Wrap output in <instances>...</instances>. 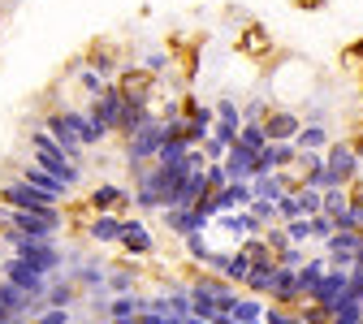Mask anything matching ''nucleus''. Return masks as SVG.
Wrapping results in <instances>:
<instances>
[{
  "label": "nucleus",
  "mask_w": 363,
  "mask_h": 324,
  "mask_svg": "<svg viewBox=\"0 0 363 324\" xmlns=\"http://www.w3.org/2000/svg\"><path fill=\"white\" fill-rule=\"evenodd\" d=\"M264 324H298V315H290L281 307H264Z\"/></svg>",
  "instance_id": "obj_35"
},
{
  "label": "nucleus",
  "mask_w": 363,
  "mask_h": 324,
  "mask_svg": "<svg viewBox=\"0 0 363 324\" xmlns=\"http://www.w3.org/2000/svg\"><path fill=\"white\" fill-rule=\"evenodd\" d=\"M130 255H152V234H147V225L143 220H121V238H117Z\"/></svg>",
  "instance_id": "obj_13"
},
{
  "label": "nucleus",
  "mask_w": 363,
  "mask_h": 324,
  "mask_svg": "<svg viewBox=\"0 0 363 324\" xmlns=\"http://www.w3.org/2000/svg\"><path fill=\"white\" fill-rule=\"evenodd\" d=\"M35 324H69V311H65V307H48Z\"/></svg>",
  "instance_id": "obj_37"
},
{
  "label": "nucleus",
  "mask_w": 363,
  "mask_h": 324,
  "mask_svg": "<svg viewBox=\"0 0 363 324\" xmlns=\"http://www.w3.org/2000/svg\"><path fill=\"white\" fill-rule=\"evenodd\" d=\"M225 177L230 181H251V164H255V152L251 147H242V143H230L225 147Z\"/></svg>",
  "instance_id": "obj_10"
},
{
  "label": "nucleus",
  "mask_w": 363,
  "mask_h": 324,
  "mask_svg": "<svg viewBox=\"0 0 363 324\" xmlns=\"http://www.w3.org/2000/svg\"><path fill=\"white\" fill-rule=\"evenodd\" d=\"M230 320H234V324H255V320H264V307H259L255 298H234Z\"/></svg>",
  "instance_id": "obj_22"
},
{
  "label": "nucleus",
  "mask_w": 363,
  "mask_h": 324,
  "mask_svg": "<svg viewBox=\"0 0 363 324\" xmlns=\"http://www.w3.org/2000/svg\"><path fill=\"white\" fill-rule=\"evenodd\" d=\"M325 169H329V177H333V186H346V181L359 173V152H354V147H346V143H329Z\"/></svg>",
  "instance_id": "obj_5"
},
{
  "label": "nucleus",
  "mask_w": 363,
  "mask_h": 324,
  "mask_svg": "<svg viewBox=\"0 0 363 324\" xmlns=\"http://www.w3.org/2000/svg\"><path fill=\"white\" fill-rule=\"evenodd\" d=\"M272 208H277V216H286V220H294V216H303V208H298V195L294 191H286L277 203H272Z\"/></svg>",
  "instance_id": "obj_29"
},
{
  "label": "nucleus",
  "mask_w": 363,
  "mask_h": 324,
  "mask_svg": "<svg viewBox=\"0 0 363 324\" xmlns=\"http://www.w3.org/2000/svg\"><path fill=\"white\" fill-rule=\"evenodd\" d=\"M247 186H251V199H259V203H277V199L290 191L281 173H259V177L247 181Z\"/></svg>",
  "instance_id": "obj_14"
},
{
  "label": "nucleus",
  "mask_w": 363,
  "mask_h": 324,
  "mask_svg": "<svg viewBox=\"0 0 363 324\" xmlns=\"http://www.w3.org/2000/svg\"><path fill=\"white\" fill-rule=\"evenodd\" d=\"M152 117H156V113H152V96H125V100H121V113H117V125H113V130L130 138L134 130H139L143 121H152Z\"/></svg>",
  "instance_id": "obj_4"
},
{
  "label": "nucleus",
  "mask_w": 363,
  "mask_h": 324,
  "mask_svg": "<svg viewBox=\"0 0 363 324\" xmlns=\"http://www.w3.org/2000/svg\"><path fill=\"white\" fill-rule=\"evenodd\" d=\"M22 181H26V186H35L39 195H48L52 203H61V199L69 195V186H65V181H57L52 173H43L39 164H26V169H22Z\"/></svg>",
  "instance_id": "obj_9"
},
{
  "label": "nucleus",
  "mask_w": 363,
  "mask_h": 324,
  "mask_svg": "<svg viewBox=\"0 0 363 324\" xmlns=\"http://www.w3.org/2000/svg\"><path fill=\"white\" fill-rule=\"evenodd\" d=\"M78 286H104V268L100 264H82L78 268Z\"/></svg>",
  "instance_id": "obj_31"
},
{
  "label": "nucleus",
  "mask_w": 363,
  "mask_h": 324,
  "mask_svg": "<svg viewBox=\"0 0 363 324\" xmlns=\"http://www.w3.org/2000/svg\"><path fill=\"white\" fill-rule=\"evenodd\" d=\"M298 208H303V216H315V212H320V191L298 186Z\"/></svg>",
  "instance_id": "obj_32"
},
{
  "label": "nucleus",
  "mask_w": 363,
  "mask_h": 324,
  "mask_svg": "<svg viewBox=\"0 0 363 324\" xmlns=\"http://www.w3.org/2000/svg\"><path fill=\"white\" fill-rule=\"evenodd\" d=\"M164 147V121H143L139 130L130 134V143H125V156L134 160V164H147V160H156V152Z\"/></svg>",
  "instance_id": "obj_3"
},
{
  "label": "nucleus",
  "mask_w": 363,
  "mask_h": 324,
  "mask_svg": "<svg viewBox=\"0 0 363 324\" xmlns=\"http://www.w3.org/2000/svg\"><path fill=\"white\" fill-rule=\"evenodd\" d=\"M298 324H303V320H298Z\"/></svg>",
  "instance_id": "obj_41"
},
{
  "label": "nucleus",
  "mask_w": 363,
  "mask_h": 324,
  "mask_svg": "<svg viewBox=\"0 0 363 324\" xmlns=\"http://www.w3.org/2000/svg\"><path fill=\"white\" fill-rule=\"evenodd\" d=\"M9 225L18 229L22 238H52L61 229V208H43V212H22L9 208Z\"/></svg>",
  "instance_id": "obj_2"
},
{
  "label": "nucleus",
  "mask_w": 363,
  "mask_h": 324,
  "mask_svg": "<svg viewBox=\"0 0 363 324\" xmlns=\"http://www.w3.org/2000/svg\"><path fill=\"white\" fill-rule=\"evenodd\" d=\"M5 281H9V286H18V290H22V294H30V298H39L43 290H48V276H39V272H35L30 264H22L18 255L5 264Z\"/></svg>",
  "instance_id": "obj_8"
},
{
  "label": "nucleus",
  "mask_w": 363,
  "mask_h": 324,
  "mask_svg": "<svg viewBox=\"0 0 363 324\" xmlns=\"http://www.w3.org/2000/svg\"><path fill=\"white\" fill-rule=\"evenodd\" d=\"M182 324H208V320H199V315H186V320H182Z\"/></svg>",
  "instance_id": "obj_40"
},
{
  "label": "nucleus",
  "mask_w": 363,
  "mask_h": 324,
  "mask_svg": "<svg viewBox=\"0 0 363 324\" xmlns=\"http://www.w3.org/2000/svg\"><path fill=\"white\" fill-rule=\"evenodd\" d=\"M121 203H130V195L121 186H96V191H91V208H96V212H117Z\"/></svg>",
  "instance_id": "obj_20"
},
{
  "label": "nucleus",
  "mask_w": 363,
  "mask_h": 324,
  "mask_svg": "<svg viewBox=\"0 0 363 324\" xmlns=\"http://www.w3.org/2000/svg\"><path fill=\"white\" fill-rule=\"evenodd\" d=\"M164 220H169V229H173V234H182V238L199 234V229L208 225V216H203L199 208H164Z\"/></svg>",
  "instance_id": "obj_12"
},
{
  "label": "nucleus",
  "mask_w": 363,
  "mask_h": 324,
  "mask_svg": "<svg viewBox=\"0 0 363 324\" xmlns=\"http://www.w3.org/2000/svg\"><path fill=\"white\" fill-rule=\"evenodd\" d=\"M104 281H108L117 294H130V290H134V272H113V276H104Z\"/></svg>",
  "instance_id": "obj_33"
},
{
  "label": "nucleus",
  "mask_w": 363,
  "mask_h": 324,
  "mask_svg": "<svg viewBox=\"0 0 363 324\" xmlns=\"http://www.w3.org/2000/svg\"><path fill=\"white\" fill-rule=\"evenodd\" d=\"M307 225H311V238H320V242H325V238L333 234V220H329L325 212H315V216H307Z\"/></svg>",
  "instance_id": "obj_30"
},
{
  "label": "nucleus",
  "mask_w": 363,
  "mask_h": 324,
  "mask_svg": "<svg viewBox=\"0 0 363 324\" xmlns=\"http://www.w3.org/2000/svg\"><path fill=\"white\" fill-rule=\"evenodd\" d=\"M82 86L91 91V96H100V91H104V78H100L96 69H82Z\"/></svg>",
  "instance_id": "obj_38"
},
{
  "label": "nucleus",
  "mask_w": 363,
  "mask_h": 324,
  "mask_svg": "<svg viewBox=\"0 0 363 324\" xmlns=\"http://www.w3.org/2000/svg\"><path fill=\"white\" fill-rule=\"evenodd\" d=\"M30 143H35V152H57V147H61L48 130H35V134H30Z\"/></svg>",
  "instance_id": "obj_34"
},
{
  "label": "nucleus",
  "mask_w": 363,
  "mask_h": 324,
  "mask_svg": "<svg viewBox=\"0 0 363 324\" xmlns=\"http://www.w3.org/2000/svg\"><path fill=\"white\" fill-rule=\"evenodd\" d=\"M139 311H143V298H134V294H117V298H113V307H108V320H113V324H134V320H139Z\"/></svg>",
  "instance_id": "obj_19"
},
{
  "label": "nucleus",
  "mask_w": 363,
  "mask_h": 324,
  "mask_svg": "<svg viewBox=\"0 0 363 324\" xmlns=\"http://www.w3.org/2000/svg\"><path fill=\"white\" fill-rule=\"evenodd\" d=\"M121 100H125L121 86H104L100 96H96V108H91V113H96V117L113 130V125H117V113H121Z\"/></svg>",
  "instance_id": "obj_16"
},
{
  "label": "nucleus",
  "mask_w": 363,
  "mask_h": 324,
  "mask_svg": "<svg viewBox=\"0 0 363 324\" xmlns=\"http://www.w3.org/2000/svg\"><path fill=\"white\" fill-rule=\"evenodd\" d=\"M104 134H108V125H104L96 113H86L82 125H78V143H82V147H96V143H104Z\"/></svg>",
  "instance_id": "obj_21"
},
{
  "label": "nucleus",
  "mask_w": 363,
  "mask_h": 324,
  "mask_svg": "<svg viewBox=\"0 0 363 324\" xmlns=\"http://www.w3.org/2000/svg\"><path fill=\"white\" fill-rule=\"evenodd\" d=\"M0 199H5V208H22V212H43V208H57L48 195H39L35 186H26V181H9V186L0 191Z\"/></svg>",
  "instance_id": "obj_6"
},
{
  "label": "nucleus",
  "mask_w": 363,
  "mask_h": 324,
  "mask_svg": "<svg viewBox=\"0 0 363 324\" xmlns=\"http://www.w3.org/2000/svg\"><path fill=\"white\" fill-rule=\"evenodd\" d=\"M43 294H48V303H43V307H69L74 303V286L69 281H57V286H48Z\"/></svg>",
  "instance_id": "obj_26"
},
{
  "label": "nucleus",
  "mask_w": 363,
  "mask_h": 324,
  "mask_svg": "<svg viewBox=\"0 0 363 324\" xmlns=\"http://www.w3.org/2000/svg\"><path fill=\"white\" fill-rule=\"evenodd\" d=\"M86 234H91V242H117V238H121V216L96 212V220L86 225Z\"/></svg>",
  "instance_id": "obj_18"
},
{
  "label": "nucleus",
  "mask_w": 363,
  "mask_h": 324,
  "mask_svg": "<svg viewBox=\"0 0 363 324\" xmlns=\"http://www.w3.org/2000/svg\"><path fill=\"white\" fill-rule=\"evenodd\" d=\"M13 255H18L22 264H30L39 276H52V272L61 268V247H57L52 238H22V234H18Z\"/></svg>",
  "instance_id": "obj_1"
},
{
  "label": "nucleus",
  "mask_w": 363,
  "mask_h": 324,
  "mask_svg": "<svg viewBox=\"0 0 363 324\" xmlns=\"http://www.w3.org/2000/svg\"><path fill=\"white\" fill-rule=\"evenodd\" d=\"M238 143L251 147V152H259V147H268V134H264L259 121H242V125H238Z\"/></svg>",
  "instance_id": "obj_24"
},
{
  "label": "nucleus",
  "mask_w": 363,
  "mask_h": 324,
  "mask_svg": "<svg viewBox=\"0 0 363 324\" xmlns=\"http://www.w3.org/2000/svg\"><path fill=\"white\" fill-rule=\"evenodd\" d=\"M286 238H290V247H303V242L311 238V225H307V216H294V220H286Z\"/></svg>",
  "instance_id": "obj_27"
},
{
  "label": "nucleus",
  "mask_w": 363,
  "mask_h": 324,
  "mask_svg": "<svg viewBox=\"0 0 363 324\" xmlns=\"http://www.w3.org/2000/svg\"><path fill=\"white\" fill-rule=\"evenodd\" d=\"M35 164L43 169V173H52L57 181H65V186H78V181H82V169L57 147V152H35Z\"/></svg>",
  "instance_id": "obj_7"
},
{
  "label": "nucleus",
  "mask_w": 363,
  "mask_h": 324,
  "mask_svg": "<svg viewBox=\"0 0 363 324\" xmlns=\"http://www.w3.org/2000/svg\"><path fill=\"white\" fill-rule=\"evenodd\" d=\"M333 143V134L325 130V125H303L298 134H294V152L298 156H307V152H325Z\"/></svg>",
  "instance_id": "obj_17"
},
{
  "label": "nucleus",
  "mask_w": 363,
  "mask_h": 324,
  "mask_svg": "<svg viewBox=\"0 0 363 324\" xmlns=\"http://www.w3.org/2000/svg\"><path fill=\"white\" fill-rule=\"evenodd\" d=\"M186 156H191L186 138H164V147L156 152V164H177V160H186Z\"/></svg>",
  "instance_id": "obj_23"
},
{
  "label": "nucleus",
  "mask_w": 363,
  "mask_h": 324,
  "mask_svg": "<svg viewBox=\"0 0 363 324\" xmlns=\"http://www.w3.org/2000/svg\"><path fill=\"white\" fill-rule=\"evenodd\" d=\"M259 125H264V134H268V143H294V134L303 130L294 113H268Z\"/></svg>",
  "instance_id": "obj_11"
},
{
  "label": "nucleus",
  "mask_w": 363,
  "mask_h": 324,
  "mask_svg": "<svg viewBox=\"0 0 363 324\" xmlns=\"http://www.w3.org/2000/svg\"><path fill=\"white\" fill-rule=\"evenodd\" d=\"M346 203H350L346 186H325V191H320V212H325V216H337Z\"/></svg>",
  "instance_id": "obj_25"
},
{
  "label": "nucleus",
  "mask_w": 363,
  "mask_h": 324,
  "mask_svg": "<svg viewBox=\"0 0 363 324\" xmlns=\"http://www.w3.org/2000/svg\"><path fill=\"white\" fill-rule=\"evenodd\" d=\"M164 65H169V57H164V52H147V57H143V69H147V74H160Z\"/></svg>",
  "instance_id": "obj_39"
},
{
  "label": "nucleus",
  "mask_w": 363,
  "mask_h": 324,
  "mask_svg": "<svg viewBox=\"0 0 363 324\" xmlns=\"http://www.w3.org/2000/svg\"><path fill=\"white\" fill-rule=\"evenodd\" d=\"M186 247H191V255H195V259H208V255H212V247L203 242V229H199V234H191V238H186Z\"/></svg>",
  "instance_id": "obj_36"
},
{
  "label": "nucleus",
  "mask_w": 363,
  "mask_h": 324,
  "mask_svg": "<svg viewBox=\"0 0 363 324\" xmlns=\"http://www.w3.org/2000/svg\"><path fill=\"white\" fill-rule=\"evenodd\" d=\"M268 298H277V303H294L298 298V286H294V268H272V276H268V290H264Z\"/></svg>",
  "instance_id": "obj_15"
},
{
  "label": "nucleus",
  "mask_w": 363,
  "mask_h": 324,
  "mask_svg": "<svg viewBox=\"0 0 363 324\" xmlns=\"http://www.w3.org/2000/svg\"><path fill=\"white\" fill-rule=\"evenodd\" d=\"M268 152H272V164H277V173L286 169V164H294V143H268Z\"/></svg>",
  "instance_id": "obj_28"
}]
</instances>
